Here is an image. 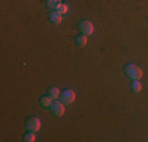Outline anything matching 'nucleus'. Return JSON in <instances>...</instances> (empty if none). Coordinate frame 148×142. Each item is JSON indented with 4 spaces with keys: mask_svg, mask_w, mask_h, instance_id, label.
Instances as JSON below:
<instances>
[{
    "mask_svg": "<svg viewBox=\"0 0 148 142\" xmlns=\"http://www.w3.org/2000/svg\"><path fill=\"white\" fill-rule=\"evenodd\" d=\"M55 10H57L60 14H66V13L69 11V5H66V3H60V5H58Z\"/></svg>",
    "mask_w": 148,
    "mask_h": 142,
    "instance_id": "nucleus-13",
    "label": "nucleus"
},
{
    "mask_svg": "<svg viewBox=\"0 0 148 142\" xmlns=\"http://www.w3.org/2000/svg\"><path fill=\"white\" fill-rule=\"evenodd\" d=\"M25 128L29 131L36 133V131H40V128H41V120L38 119V117H29L27 122H25Z\"/></svg>",
    "mask_w": 148,
    "mask_h": 142,
    "instance_id": "nucleus-3",
    "label": "nucleus"
},
{
    "mask_svg": "<svg viewBox=\"0 0 148 142\" xmlns=\"http://www.w3.org/2000/svg\"><path fill=\"white\" fill-rule=\"evenodd\" d=\"M87 35H84V33H80V35H77L76 38H74V43H76V46H79V48H84V46L87 44Z\"/></svg>",
    "mask_w": 148,
    "mask_h": 142,
    "instance_id": "nucleus-7",
    "label": "nucleus"
},
{
    "mask_svg": "<svg viewBox=\"0 0 148 142\" xmlns=\"http://www.w3.org/2000/svg\"><path fill=\"white\" fill-rule=\"evenodd\" d=\"M52 99L49 95H44V97H41V99H40V104H41V108H44V109H49L51 108V104H52Z\"/></svg>",
    "mask_w": 148,
    "mask_h": 142,
    "instance_id": "nucleus-8",
    "label": "nucleus"
},
{
    "mask_svg": "<svg viewBox=\"0 0 148 142\" xmlns=\"http://www.w3.org/2000/svg\"><path fill=\"white\" fill-rule=\"evenodd\" d=\"M49 109H51L52 115H55V117H62L65 114V104L62 101H58V99H54Z\"/></svg>",
    "mask_w": 148,
    "mask_h": 142,
    "instance_id": "nucleus-2",
    "label": "nucleus"
},
{
    "mask_svg": "<svg viewBox=\"0 0 148 142\" xmlns=\"http://www.w3.org/2000/svg\"><path fill=\"white\" fill-rule=\"evenodd\" d=\"M147 22H148V17H147Z\"/></svg>",
    "mask_w": 148,
    "mask_h": 142,
    "instance_id": "nucleus-14",
    "label": "nucleus"
},
{
    "mask_svg": "<svg viewBox=\"0 0 148 142\" xmlns=\"http://www.w3.org/2000/svg\"><path fill=\"white\" fill-rule=\"evenodd\" d=\"M49 21H51L54 26H60L63 21V14H60L57 10H52V13L49 14Z\"/></svg>",
    "mask_w": 148,
    "mask_h": 142,
    "instance_id": "nucleus-6",
    "label": "nucleus"
},
{
    "mask_svg": "<svg viewBox=\"0 0 148 142\" xmlns=\"http://www.w3.org/2000/svg\"><path fill=\"white\" fill-rule=\"evenodd\" d=\"M46 95H49L52 99H58L60 98V88L51 87V88H47V93H46Z\"/></svg>",
    "mask_w": 148,
    "mask_h": 142,
    "instance_id": "nucleus-9",
    "label": "nucleus"
},
{
    "mask_svg": "<svg viewBox=\"0 0 148 142\" xmlns=\"http://www.w3.org/2000/svg\"><path fill=\"white\" fill-rule=\"evenodd\" d=\"M22 141L24 142H35V141H36V134H35L33 131H29L27 134H24Z\"/></svg>",
    "mask_w": 148,
    "mask_h": 142,
    "instance_id": "nucleus-11",
    "label": "nucleus"
},
{
    "mask_svg": "<svg viewBox=\"0 0 148 142\" xmlns=\"http://www.w3.org/2000/svg\"><path fill=\"white\" fill-rule=\"evenodd\" d=\"M74 99H76V93H74L73 90H63L62 93H60V101H62L63 104H71Z\"/></svg>",
    "mask_w": 148,
    "mask_h": 142,
    "instance_id": "nucleus-4",
    "label": "nucleus"
},
{
    "mask_svg": "<svg viewBox=\"0 0 148 142\" xmlns=\"http://www.w3.org/2000/svg\"><path fill=\"white\" fill-rule=\"evenodd\" d=\"M79 30H80V33H84V35H91L93 33V24L90 22V21H80L79 22Z\"/></svg>",
    "mask_w": 148,
    "mask_h": 142,
    "instance_id": "nucleus-5",
    "label": "nucleus"
},
{
    "mask_svg": "<svg viewBox=\"0 0 148 142\" xmlns=\"http://www.w3.org/2000/svg\"><path fill=\"white\" fill-rule=\"evenodd\" d=\"M60 3H62L60 0H46V6H47L49 10H55Z\"/></svg>",
    "mask_w": 148,
    "mask_h": 142,
    "instance_id": "nucleus-12",
    "label": "nucleus"
},
{
    "mask_svg": "<svg viewBox=\"0 0 148 142\" xmlns=\"http://www.w3.org/2000/svg\"><path fill=\"white\" fill-rule=\"evenodd\" d=\"M123 71H125V74L129 77V79H132V81L140 79V77H142V70H140L137 65H134V63H128V65H125Z\"/></svg>",
    "mask_w": 148,
    "mask_h": 142,
    "instance_id": "nucleus-1",
    "label": "nucleus"
},
{
    "mask_svg": "<svg viewBox=\"0 0 148 142\" xmlns=\"http://www.w3.org/2000/svg\"><path fill=\"white\" fill-rule=\"evenodd\" d=\"M131 92L134 93H140L142 92V84H140V79H136L131 82Z\"/></svg>",
    "mask_w": 148,
    "mask_h": 142,
    "instance_id": "nucleus-10",
    "label": "nucleus"
}]
</instances>
